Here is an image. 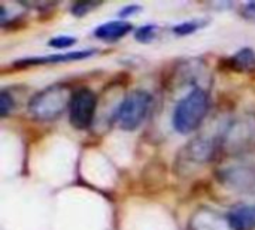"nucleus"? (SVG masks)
Wrapping results in <instances>:
<instances>
[{"label": "nucleus", "mask_w": 255, "mask_h": 230, "mask_svg": "<svg viewBox=\"0 0 255 230\" xmlns=\"http://www.w3.org/2000/svg\"><path fill=\"white\" fill-rule=\"evenodd\" d=\"M133 25L127 21H109L102 25H99L94 30V36L102 40L114 42L121 37H124L128 31H131Z\"/></svg>", "instance_id": "obj_10"}, {"label": "nucleus", "mask_w": 255, "mask_h": 230, "mask_svg": "<svg viewBox=\"0 0 255 230\" xmlns=\"http://www.w3.org/2000/svg\"><path fill=\"white\" fill-rule=\"evenodd\" d=\"M151 102H152V97L149 93L143 90L131 91L130 94L124 97L120 108L117 109V114H115L117 124L123 130L137 129L146 118L149 108H151Z\"/></svg>", "instance_id": "obj_4"}, {"label": "nucleus", "mask_w": 255, "mask_h": 230, "mask_svg": "<svg viewBox=\"0 0 255 230\" xmlns=\"http://www.w3.org/2000/svg\"><path fill=\"white\" fill-rule=\"evenodd\" d=\"M217 145L212 139L209 138H196L193 139L185 148H184V156L187 160L196 163V165H205L211 162L215 156Z\"/></svg>", "instance_id": "obj_8"}, {"label": "nucleus", "mask_w": 255, "mask_h": 230, "mask_svg": "<svg viewBox=\"0 0 255 230\" xmlns=\"http://www.w3.org/2000/svg\"><path fill=\"white\" fill-rule=\"evenodd\" d=\"M93 49H84V51H73L67 54H55V55H46V57H34V58H24L19 61V64H46V63H63V61H75L82 60L90 55H93Z\"/></svg>", "instance_id": "obj_11"}, {"label": "nucleus", "mask_w": 255, "mask_h": 230, "mask_svg": "<svg viewBox=\"0 0 255 230\" xmlns=\"http://www.w3.org/2000/svg\"><path fill=\"white\" fill-rule=\"evenodd\" d=\"M190 230H233L229 217L211 208H199L188 222Z\"/></svg>", "instance_id": "obj_7"}, {"label": "nucleus", "mask_w": 255, "mask_h": 230, "mask_svg": "<svg viewBox=\"0 0 255 230\" xmlns=\"http://www.w3.org/2000/svg\"><path fill=\"white\" fill-rule=\"evenodd\" d=\"M209 109L208 94L202 88L193 90L175 108L173 126L179 133H191L200 127Z\"/></svg>", "instance_id": "obj_2"}, {"label": "nucleus", "mask_w": 255, "mask_h": 230, "mask_svg": "<svg viewBox=\"0 0 255 230\" xmlns=\"http://www.w3.org/2000/svg\"><path fill=\"white\" fill-rule=\"evenodd\" d=\"M76 42L75 37H69V36H57L54 39L49 40V45L54 48H67L70 45H73Z\"/></svg>", "instance_id": "obj_16"}, {"label": "nucleus", "mask_w": 255, "mask_h": 230, "mask_svg": "<svg viewBox=\"0 0 255 230\" xmlns=\"http://www.w3.org/2000/svg\"><path fill=\"white\" fill-rule=\"evenodd\" d=\"M242 15H244V18L255 22V1H250L242 6Z\"/></svg>", "instance_id": "obj_17"}, {"label": "nucleus", "mask_w": 255, "mask_h": 230, "mask_svg": "<svg viewBox=\"0 0 255 230\" xmlns=\"http://www.w3.org/2000/svg\"><path fill=\"white\" fill-rule=\"evenodd\" d=\"M229 64L236 72H253L255 70V52L251 48H244L229 58Z\"/></svg>", "instance_id": "obj_12"}, {"label": "nucleus", "mask_w": 255, "mask_h": 230, "mask_svg": "<svg viewBox=\"0 0 255 230\" xmlns=\"http://www.w3.org/2000/svg\"><path fill=\"white\" fill-rule=\"evenodd\" d=\"M227 217L233 230H255V205L238 207Z\"/></svg>", "instance_id": "obj_9"}, {"label": "nucleus", "mask_w": 255, "mask_h": 230, "mask_svg": "<svg viewBox=\"0 0 255 230\" xmlns=\"http://www.w3.org/2000/svg\"><path fill=\"white\" fill-rule=\"evenodd\" d=\"M94 6H96L94 3H78V4H75L72 7V10H73L75 15H84V13L88 12V9H91Z\"/></svg>", "instance_id": "obj_18"}, {"label": "nucleus", "mask_w": 255, "mask_h": 230, "mask_svg": "<svg viewBox=\"0 0 255 230\" xmlns=\"http://www.w3.org/2000/svg\"><path fill=\"white\" fill-rule=\"evenodd\" d=\"M202 25H205L203 21H197V19H194V21H185V22H181V24L175 25L173 27V31L176 34H179V36H185V34H190V33L196 31Z\"/></svg>", "instance_id": "obj_13"}, {"label": "nucleus", "mask_w": 255, "mask_h": 230, "mask_svg": "<svg viewBox=\"0 0 255 230\" xmlns=\"http://www.w3.org/2000/svg\"><path fill=\"white\" fill-rule=\"evenodd\" d=\"M70 88L64 84L51 85L37 93L28 103V111L39 121H52L58 118L72 100Z\"/></svg>", "instance_id": "obj_1"}, {"label": "nucleus", "mask_w": 255, "mask_h": 230, "mask_svg": "<svg viewBox=\"0 0 255 230\" xmlns=\"http://www.w3.org/2000/svg\"><path fill=\"white\" fill-rule=\"evenodd\" d=\"M157 31H158V27H157L155 24L143 25V27H140V28L136 31V39H137L139 42H151V40L155 39Z\"/></svg>", "instance_id": "obj_14"}, {"label": "nucleus", "mask_w": 255, "mask_h": 230, "mask_svg": "<svg viewBox=\"0 0 255 230\" xmlns=\"http://www.w3.org/2000/svg\"><path fill=\"white\" fill-rule=\"evenodd\" d=\"M12 109H13L12 97L6 91H1L0 93V115L6 117V115H9V112H12Z\"/></svg>", "instance_id": "obj_15"}, {"label": "nucleus", "mask_w": 255, "mask_h": 230, "mask_svg": "<svg viewBox=\"0 0 255 230\" xmlns=\"http://www.w3.org/2000/svg\"><path fill=\"white\" fill-rule=\"evenodd\" d=\"M97 108V97L88 88H81L73 93L70 105H69V118L70 124L75 129L84 130L88 129L94 120Z\"/></svg>", "instance_id": "obj_6"}, {"label": "nucleus", "mask_w": 255, "mask_h": 230, "mask_svg": "<svg viewBox=\"0 0 255 230\" xmlns=\"http://www.w3.org/2000/svg\"><path fill=\"white\" fill-rule=\"evenodd\" d=\"M220 145L224 153L239 156L255 148V115L241 117L229 124Z\"/></svg>", "instance_id": "obj_3"}, {"label": "nucleus", "mask_w": 255, "mask_h": 230, "mask_svg": "<svg viewBox=\"0 0 255 230\" xmlns=\"http://www.w3.org/2000/svg\"><path fill=\"white\" fill-rule=\"evenodd\" d=\"M217 177L224 187L236 193L255 195V163L226 166L218 171Z\"/></svg>", "instance_id": "obj_5"}]
</instances>
